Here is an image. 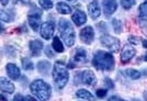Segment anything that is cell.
Returning <instances> with one entry per match:
<instances>
[{"mask_svg":"<svg viewBox=\"0 0 147 101\" xmlns=\"http://www.w3.org/2000/svg\"><path fill=\"white\" fill-rule=\"evenodd\" d=\"M92 65L97 70L109 71L114 69L115 59L108 52L98 50L94 54Z\"/></svg>","mask_w":147,"mask_h":101,"instance_id":"cell-1","label":"cell"},{"mask_svg":"<svg viewBox=\"0 0 147 101\" xmlns=\"http://www.w3.org/2000/svg\"><path fill=\"white\" fill-rule=\"evenodd\" d=\"M58 31L60 37L67 47H72L75 42V31L69 20L61 18L58 22Z\"/></svg>","mask_w":147,"mask_h":101,"instance_id":"cell-2","label":"cell"},{"mask_svg":"<svg viewBox=\"0 0 147 101\" xmlns=\"http://www.w3.org/2000/svg\"><path fill=\"white\" fill-rule=\"evenodd\" d=\"M30 90L40 101H48L52 94L50 86L41 79H37L30 85Z\"/></svg>","mask_w":147,"mask_h":101,"instance_id":"cell-3","label":"cell"},{"mask_svg":"<svg viewBox=\"0 0 147 101\" xmlns=\"http://www.w3.org/2000/svg\"><path fill=\"white\" fill-rule=\"evenodd\" d=\"M52 76L58 88L63 89L69 79V73L65 63L60 61L56 62L52 71Z\"/></svg>","mask_w":147,"mask_h":101,"instance_id":"cell-4","label":"cell"},{"mask_svg":"<svg viewBox=\"0 0 147 101\" xmlns=\"http://www.w3.org/2000/svg\"><path fill=\"white\" fill-rule=\"evenodd\" d=\"M87 61L88 54L86 50L82 47L77 48L75 50L74 55L73 56L72 59L70 60L69 64L67 65V68H75L78 65L86 63Z\"/></svg>","mask_w":147,"mask_h":101,"instance_id":"cell-5","label":"cell"},{"mask_svg":"<svg viewBox=\"0 0 147 101\" xmlns=\"http://www.w3.org/2000/svg\"><path fill=\"white\" fill-rule=\"evenodd\" d=\"M100 41L104 47L107 48L113 52H118L120 48V41L117 37L109 35H102Z\"/></svg>","mask_w":147,"mask_h":101,"instance_id":"cell-6","label":"cell"},{"mask_svg":"<svg viewBox=\"0 0 147 101\" xmlns=\"http://www.w3.org/2000/svg\"><path fill=\"white\" fill-rule=\"evenodd\" d=\"M41 14H42V12L39 10L37 7L32 9L28 14V22H29L30 27L34 31H38L41 23Z\"/></svg>","mask_w":147,"mask_h":101,"instance_id":"cell-7","label":"cell"},{"mask_svg":"<svg viewBox=\"0 0 147 101\" xmlns=\"http://www.w3.org/2000/svg\"><path fill=\"white\" fill-rule=\"evenodd\" d=\"M80 81L85 85L94 86L96 85L97 79L94 73L91 70H85L80 75Z\"/></svg>","mask_w":147,"mask_h":101,"instance_id":"cell-8","label":"cell"},{"mask_svg":"<svg viewBox=\"0 0 147 101\" xmlns=\"http://www.w3.org/2000/svg\"><path fill=\"white\" fill-rule=\"evenodd\" d=\"M136 54V50L135 48L131 45L126 44L123 46V49L121 52V61L124 64L129 63L135 57Z\"/></svg>","mask_w":147,"mask_h":101,"instance_id":"cell-9","label":"cell"},{"mask_svg":"<svg viewBox=\"0 0 147 101\" xmlns=\"http://www.w3.org/2000/svg\"><path fill=\"white\" fill-rule=\"evenodd\" d=\"M80 38L82 43L85 44H91L94 40V31L91 26H87L81 30Z\"/></svg>","mask_w":147,"mask_h":101,"instance_id":"cell-10","label":"cell"},{"mask_svg":"<svg viewBox=\"0 0 147 101\" xmlns=\"http://www.w3.org/2000/svg\"><path fill=\"white\" fill-rule=\"evenodd\" d=\"M54 24L52 22H45L41 26L40 35L43 38L49 40L52 38L54 32Z\"/></svg>","mask_w":147,"mask_h":101,"instance_id":"cell-11","label":"cell"},{"mask_svg":"<svg viewBox=\"0 0 147 101\" xmlns=\"http://www.w3.org/2000/svg\"><path fill=\"white\" fill-rule=\"evenodd\" d=\"M88 11L91 18L93 20L97 19L101 14L99 1L98 0H94V1L90 2L88 5Z\"/></svg>","mask_w":147,"mask_h":101,"instance_id":"cell-12","label":"cell"},{"mask_svg":"<svg viewBox=\"0 0 147 101\" xmlns=\"http://www.w3.org/2000/svg\"><path fill=\"white\" fill-rule=\"evenodd\" d=\"M117 0H102L103 12L106 16L112 15L117 9Z\"/></svg>","mask_w":147,"mask_h":101,"instance_id":"cell-13","label":"cell"},{"mask_svg":"<svg viewBox=\"0 0 147 101\" xmlns=\"http://www.w3.org/2000/svg\"><path fill=\"white\" fill-rule=\"evenodd\" d=\"M71 19L77 27H80L87 21V16L83 11L77 10L71 16Z\"/></svg>","mask_w":147,"mask_h":101,"instance_id":"cell-14","label":"cell"},{"mask_svg":"<svg viewBox=\"0 0 147 101\" xmlns=\"http://www.w3.org/2000/svg\"><path fill=\"white\" fill-rule=\"evenodd\" d=\"M44 47V44L39 40H34L29 42V49L31 54L34 57H38L40 55L41 50Z\"/></svg>","mask_w":147,"mask_h":101,"instance_id":"cell-15","label":"cell"},{"mask_svg":"<svg viewBox=\"0 0 147 101\" xmlns=\"http://www.w3.org/2000/svg\"><path fill=\"white\" fill-rule=\"evenodd\" d=\"M6 72L9 77L13 80L17 79L20 75V69L12 63H9L6 65Z\"/></svg>","mask_w":147,"mask_h":101,"instance_id":"cell-16","label":"cell"},{"mask_svg":"<svg viewBox=\"0 0 147 101\" xmlns=\"http://www.w3.org/2000/svg\"><path fill=\"white\" fill-rule=\"evenodd\" d=\"M0 86H1V90L3 92L7 93V94H12L14 92L15 86L12 82L7 79L5 77H1L0 80Z\"/></svg>","mask_w":147,"mask_h":101,"instance_id":"cell-17","label":"cell"},{"mask_svg":"<svg viewBox=\"0 0 147 101\" xmlns=\"http://www.w3.org/2000/svg\"><path fill=\"white\" fill-rule=\"evenodd\" d=\"M51 69V63L46 60L39 61L37 64V69L39 73L43 75H48Z\"/></svg>","mask_w":147,"mask_h":101,"instance_id":"cell-18","label":"cell"},{"mask_svg":"<svg viewBox=\"0 0 147 101\" xmlns=\"http://www.w3.org/2000/svg\"><path fill=\"white\" fill-rule=\"evenodd\" d=\"M76 96L78 98L87 100L88 101H94V100H95L93 94L90 92L86 90L85 89H80L78 91H77Z\"/></svg>","mask_w":147,"mask_h":101,"instance_id":"cell-19","label":"cell"},{"mask_svg":"<svg viewBox=\"0 0 147 101\" xmlns=\"http://www.w3.org/2000/svg\"><path fill=\"white\" fill-rule=\"evenodd\" d=\"M56 10L60 14H69L72 12V9L69 5L64 2H58L56 4Z\"/></svg>","mask_w":147,"mask_h":101,"instance_id":"cell-20","label":"cell"},{"mask_svg":"<svg viewBox=\"0 0 147 101\" xmlns=\"http://www.w3.org/2000/svg\"><path fill=\"white\" fill-rule=\"evenodd\" d=\"M52 46L54 51L58 52V53H62V52H64V50H65L63 43H62L61 41L60 40V39L57 36L54 37L53 38Z\"/></svg>","mask_w":147,"mask_h":101,"instance_id":"cell-21","label":"cell"},{"mask_svg":"<svg viewBox=\"0 0 147 101\" xmlns=\"http://www.w3.org/2000/svg\"><path fill=\"white\" fill-rule=\"evenodd\" d=\"M112 25L115 33H117V34H120V33H122V31H123V25H122V22L120 20L114 18L112 21Z\"/></svg>","mask_w":147,"mask_h":101,"instance_id":"cell-22","label":"cell"},{"mask_svg":"<svg viewBox=\"0 0 147 101\" xmlns=\"http://www.w3.org/2000/svg\"><path fill=\"white\" fill-rule=\"evenodd\" d=\"M1 20L5 22H10L14 20V16L8 11L1 10Z\"/></svg>","mask_w":147,"mask_h":101,"instance_id":"cell-23","label":"cell"},{"mask_svg":"<svg viewBox=\"0 0 147 101\" xmlns=\"http://www.w3.org/2000/svg\"><path fill=\"white\" fill-rule=\"evenodd\" d=\"M125 74L130 77L131 79H138L140 77L141 73L140 71L134 69H128L125 70Z\"/></svg>","mask_w":147,"mask_h":101,"instance_id":"cell-24","label":"cell"},{"mask_svg":"<svg viewBox=\"0 0 147 101\" xmlns=\"http://www.w3.org/2000/svg\"><path fill=\"white\" fill-rule=\"evenodd\" d=\"M40 6L46 10H49L53 7V2L52 0H38Z\"/></svg>","mask_w":147,"mask_h":101,"instance_id":"cell-25","label":"cell"},{"mask_svg":"<svg viewBox=\"0 0 147 101\" xmlns=\"http://www.w3.org/2000/svg\"><path fill=\"white\" fill-rule=\"evenodd\" d=\"M22 65L24 70L31 71L34 69V65L29 59H23L22 60Z\"/></svg>","mask_w":147,"mask_h":101,"instance_id":"cell-26","label":"cell"},{"mask_svg":"<svg viewBox=\"0 0 147 101\" xmlns=\"http://www.w3.org/2000/svg\"><path fill=\"white\" fill-rule=\"evenodd\" d=\"M121 4L124 9L129 10L136 4V0H121Z\"/></svg>","mask_w":147,"mask_h":101,"instance_id":"cell-27","label":"cell"},{"mask_svg":"<svg viewBox=\"0 0 147 101\" xmlns=\"http://www.w3.org/2000/svg\"><path fill=\"white\" fill-rule=\"evenodd\" d=\"M139 11L141 17H147V1L141 3L139 6Z\"/></svg>","mask_w":147,"mask_h":101,"instance_id":"cell-28","label":"cell"},{"mask_svg":"<svg viewBox=\"0 0 147 101\" xmlns=\"http://www.w3.org/2000/svg\"><path fill=\"white\" fill-rule=\"evenodd\" d=\"M96 96L100 98H102L107 96V89H98L96 92Z\"/></svg>","mask_w":147,"mask_h":101,"instance_id":"cell-29","label":"cell"},{"mask_svg":"<svg viewBox=\"0 0 147 101\" xmlns=\"http://www.w3.org/2000/svg\"><path fill=\"white\" fill-rule=\"evenodd\" d=\"M105 85H106L109 88H114L113 82V81L111 79H109V77L105 78Z\"/></svg>","mask_w":147,"mask_h":101,"instance_id":"cell-30","label":"cell"},{"mask_svg":"<svg viewBox=\"0 0 147 101\" xmlns=\"http://www.w3.org/2000/svg\"><path fill=\"white\" fill-rule=\"evenodd\" d=\"M129 41L131 43V44L137 45L139 43V41L140 40H139L138 37L135 36H130L129 37Z\"/></svg>","mask_w":147,"mask_h":101,"instance_id":"cell-31","label":"cell"},{"mask_svg":"<svg viewBox=\"0 0 147 101\" xmlns=\"http://www.w3.org/2000/svg\"><path fill=\"white\" fill-rule=\"evenodd\" d=\"M45 54H46L49 58H53L54 57V54L53 53V52L52 51V50H51L49 47H47L46 48V50H45Z\"/></svg>","mask_w":147,"mask_h":101,"instance_id":"cell-32","label":"cell"},{"mask_svg":"<svg viewBox=\"0 0 147 101\" xmlns=\"http://www.w3.org/2000/svg\"><path fill=\"white\" fill-rule=\"evenodd\" d=\"M13 101H24V98L20 94H16L14 97Z\"/></svg>","mask_w":147,"mask_h":101,"instance_id":"cell-33","label":"cell"},{"mask_svg":"<svg viewBox=\"0 0 147 101\" xmlns=\"http://www.w3.org/2000/svg\"><path fill=\"white\" fill-rule=\"evenodd\" d=\"M13 2L15 3L17 2H20L24 5H29L31 2V0H13Z\"/></svg>","mask_w":147,"mask_h":101,"instance_id":"cell-34","label":"cell"},{"mask_svg":"<svg viewBox=\"0 0 147 101\" xmlns=\"http://www.w3.org/2000/svg\"><path fill=\"white\" fill-rule=\"evenodd\" d=\"M109 101H127V100H123V99L121 98L118 96H112L109 98Z\"/></svg>","mask_w":147,"mask_h":101,"instance_id":"cell-35","label":"cell"},{"mask_svg":"<svg viewBox=\"0 0 147 101\" xmlns=\"http://www.w3.org/2000/svg\"><path fill=\"white\" fill-rule=\"evenodd\" d=\"M24 101H37L36 99L31 96H27L24 98Z\"/></svg>","mask_w":147,"mask_h":101,"instance_id":"cell-36","label":"cell"},{"mask_svg":"<svg viewBox=\"0 0 147 101\" xmlns=\"http://www.w3.org/2000/svg\"><path fill=\"white\" fill-rule=\"evenodd\" d=\"M142 44L143 48H147V40H143L142 41Z\"/></svg>","mask_w":147,"mask_h":101,"instance_id":"cell-37","label":"cell"},{"mask_svg":"<svg viewBox=\"0 0 147 101\" xmlns=\"http://www.w3.org/2000/svg\"><path fill=\"white\" fill-rule=\"evenodd\" d=\"M1 4L3 6H5V5H7V3L9 2V0H1Z\"/></svg>","mask_w":147,"mask_h":101,"instance_id":"cell-38","label":"cell"},{"mask_svg":"<svg viewBox=\"0 0 147 101\" xmlns=\"http://www.w3.org/2000/svg\"><path fill=\"white\" fill-rule=\"evenodd\" d=\"M0 101H7V99L5 98V96H3L2 94H1V96H0Z\"/></svg>","mask_w":147,"mask_h":101,"instance_id":"cell-39","label":"cell"},{"mask_svg":"<svg viewBox=\"0 0 147 101\" xmlns=\"http://www.w3.org/2000/svg\"><path fill=\"white\" fill-rule=\"evenodd\" d=\"M143 60H144V61H147V52L145 53L144 57H143Z\"/></svg>","mask_w":147,"mask_h":101,"instance_id":"cell-40","label":"cell"},{"mask_svg":"<svg viewBox=\"0 0 147 101\" xmlns=\"http://www.w3.org/2000/svg\"><path fill=\"white\" fill-rule=\"evenodd\" d=\"M144 98L145 101H147V92H145L144 93Z\"/></svg>","mask_w":147,"mask_h":101,"instance_id":"cell-41","label":"cell"},{"mask_svg":"<svg viewBox=\"0 0 147 101\" xmlns=\"http://www.w3.org/2000/svg\"><path fill=\"white\" fill-rule=\"evenodd\" d=\"M133 101H139V100H134Z\"/></svg>","mask_w":147,"mask_h":101,"instance_id":"cell-42","label":"cell"},{"mask_svg":"<svg viewBox=\"0 0 147 101\" xmlns=\"http://www.w3.org/2000/svg\"><path fill=\"white\" fill-rule=\"evenodd\" d=\"M67 1H72V0H67Z\"/></svg>","mask_w":147,"mask_h":101,"instance_id":"cell-43","label":"cell"}]
</instances>
